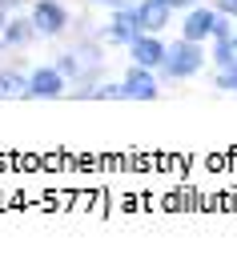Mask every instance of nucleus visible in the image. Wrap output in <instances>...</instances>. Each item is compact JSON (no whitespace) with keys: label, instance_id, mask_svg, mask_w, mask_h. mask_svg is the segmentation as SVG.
Wrapping results in <instances>:
<instances>
[{"label":"nucleus","instance_id":"f257e3e1","mask_svg":"<svg viewBox=\"0 0 237 261\" xmlns=\"http://www.w3.org/2000/svg\"><path fill=\"white\" fill-rule=\"evenodd\" d=\"M109 44L101 36H85V33H68L57 53H52V65L68 76V85H97L109 72Z\"/></svg>","mask_w":237,"mask_h":261},{"label":"nucleus","instance_id":"f03ea898","mask_svg":"<svg viewBox=\"0 0 237 261\" xmlns=\"http://www.w3.org/2000/svg\"><path fill=\"white\" fill-rule=\"evenodd\" d=\"M205 68H209V44L177 36V40H169V53H165L161 68H157V76H161L165 89H177L185 81H197Z\"/></svg>","mask_w":237,"mask_h":261},{"label":"nucleus","instance_id":"7ed1b4c3","mask_svg":"<svg viewBox=\"0 0 237 261\" xmlns=\"http://www.w3.org/2000/svg\"><path fill=\"white\" fill-rule=\"evenodd\" d=\"M24 12L33 16L36 36L48 40V44H61L72 33V24H76V12L68 8V0H29Z\"/></svg>","mask_w":237,"mask_h":261},{"label":"nucleus","instance_id":"20e7f679","mask_svg":"<svg viewBox=\"0 0 237 261\" xmlns=\"http://www.w3.org/2000/svg\"><path fill=\"white\" fill-rule=\"evenodd\" d=\"M217 20H221V8H217L213 0H201V4L185 8V12H177V36L197 40V44H209V40H213V29H217Z\"/></svg>","mask_w":237,"mask_h":261},{"label":"nucleus","instance_id":"39448f33","mask_svg":"<svg viewBox=\"0 0 237 261\" xmlns=\"http://www.w3.org/2000/svg\"><path fill=\"white\" fill-rule=\"evenodd\" d=\"M121 89H125V100H141V105H149V100H161L165 93V85H161V76H157V68H145V65H125L121 72Z\"/></svg>","mask_w":237,"mask_h":261},{"label":"nucleus","instance_id":"423d86ee","mask_svg":"<svg viewBox=\"0 0 237 261\" xmlns=\"http://www.w3.org/2000/svg\"><path fill=\"white\" fill-rule=\"evenodd\" d=\"M68 89H72L68 76L52 61L29 68V100H61V97H68Z\"/></svg>","mask_w":237,"mask_h":261},{"label":"nucleus","instance_id":"0eeeda50","mask_svg":"<svg viewBox=\"0 0 237 261\" xmlns=\"http://www.w3.org/2000/svg\"><path fill=\"white\" fill-rule=\"evenodd\" d=\"M133 16H137V29L141 33H169V29H177V12H173L165 0H137Z\"/></svg>","mask_w":237,"mask_h":261},{"label":"nucleus","instance_id":"6e6552de","mask_svg":"<svg viewBox=\"0 0 237 261\" xmlns=\"http://www.w3.org/2000/svg\"><path fill=\"white\" fill-rule=\"evenodd\" d=\"M165 53H169V40H165V33H137V40L125 48V61L145 65V68H161Z\"/></svg>","mask_w":237,"mask_h":261},{"label":"nucleus","instance_id":"1a4fd4ad","mask_svg":"<svg viewBox=\"0 0 237 261\" xmlns=\"http://www.w3.org/2000/svg\"><path fill=\"white\" fill-rule=\"evenodd\" d=\"M137 16H133V4L129 8H117V12H109L104 16V44L109 48H117V53H125L129 44L137 40Z\"/></svg>","mask_w":237,"mask_h":261},{"label":"nucleus","instance_id":"9d476101","mask_svg":"<svg viewBox=\"0 0 237 261\" xmlns=\"http://www.w3.org/2000/svg\"><path fill=\"white\" fill-rule=\"evenodd\" d=\"M29 68L24 61H0V100H29Z\"/></svg>","mask_w":237,"mask_h":261},{"label":"nucleus","instance_id":"9b49d317","mask_svg":"<svg viewBox=\"0 0 237 261\" xmlns=\"http://www.w3.org/2000/svg\"><path fill=\"white\" fill-rule=\"evenodd\" d=\"M0 36H4V44H8V53H12V57H16V53H24V48H33L36 40H40V36H36L33 16H29L24 8L8 16V24H4V33H0Z\"/></svg>","mask_w":237,"mask_h":261},{"label":"nucleus","instance_id":"f8f14e48","mask_svg":"<svg viewBox=\"0 0 237 261\" xmlns=\"http://www.w3.org/2000/svg\"><path fill=\"white\" fill-rule=\"evenodd\" d=\"M209 65H213V68H229V65H237V36L209 40Z\"/></svg>","mask_w":237,"mask_h":261},{"label":"nucleus","instance_id":"ddd939ff","mask_svg":"<svg viewBox=\"0 0 237 261\" xmlns=\"http://www.w3.org/2000/svg\"><path fill=\"white\" fill-rule=\"evenodd\" d=\"M213 89H217V93H225V97H237V65L213 68Z\"/></svg>","mask_w":237,"mask_h":261},{"label":"nucleus","instance_id":"4468645a","mask_svg":"<svg viewBox=\"0 0 237 261\" xmlns=\"http://www.w3.org/2000/svg\"><path fill=\"white\" fill-rule=\"evenodd\" d=\"M137 0H81L85 12H117V8H129Z\"/></svg>","mask_w":237,"mask_h":261},{"label":"nucleus","instance_id":"2eb2a0df","mask_svg":"<svg viewBox=\"0 0 237 261\" xmlns=\"http://www.w3.org/2000/svg\"><path fill=\"white\" fill-rule=\"evenodd\" d=\"M173 12H185V8H193V4H201V0H165Z\"/></svg>","mask_w":237,"mask_h":261},{"label":"nucleus","instance_id":"dca6fc26","mask_svg":"<svg viewBox=\"0 0 237 261\" xmlns=\"http://www.w3.org/2000/svg\"><path fill=\"white\" fill-rule=\"evenodd\" d=\"M0 8H8V12H20V8H29V0H0Z\"/></svg>","mask_w":237,"mask_h":261},{"label":"nucleus","instance_id":"f3484780","mask_svg":"<svg viewBox=\"0 0 237 261\" xmlns=\"http://www.w3.org/2000/svg\"><path fill=\"white\" fill-rule=\"evenodd\" d=\"M12 53H8V44H4V36H0V61H8Z\"/></svg>","mask_w":237,"mask_h":261},{"label":"nucleus","instance_id":"a211bd4d","mask_svg":"<svg viewBox=\"0 0 237 261\" xmlns=\"http://www.w3.org/2000/svg\"><path fill=\"white\" fill-rule=\"evenodd\" d=\"M233 36H237V16H233Z\"/></svg>","mask_w":237,"mask_h":261}]
</instances>
